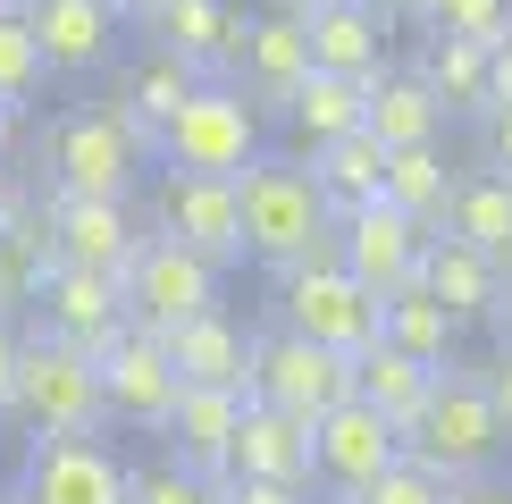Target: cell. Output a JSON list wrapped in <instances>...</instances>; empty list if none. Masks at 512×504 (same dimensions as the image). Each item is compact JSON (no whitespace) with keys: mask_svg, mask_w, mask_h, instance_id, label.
<instances>
[{"mask_svg":"<svg viewBox=\"0 0 512 504\" xmlns=\"http://www.w3.org/2000/svg\"><path fill=\"white\" fill-rule=\"evenodd\" d=\"M42 168H51V194L135 202L143 177L160 168V135L143 118H126L118 101H84V110H59L42 126Z\"/></svg>","mask_w":512,"mask_h":504,"instance_id":"cell-1","label":"cell"},{"mask_svg":"<svg viewBox=\"0 0 512 504\" xmlns=\"http://www.w3.org/2000/svg\"><path fill=\"white\" fill-rule=\"evenodd\" d=\"M236 210H244V261L261 269H294L311 252H328L336 236V210L319 194L311 160H286V152H252L236 168Z\"/></svg>","mask_w":512,"mask_h":504,"instance_id":"cell-2","label":"cell"},{"mask_svg":"<svg viewBox=\"0 0 512 504\" xmlns=\"http://www.w3.org/2000/svg\"><path fill=\"white\" fill-rule=\"evenodd\" d=\"M504 446H512V437H504L496 404H487V378L462 362V353H454V362H437L420 412L403 420V454H420L445 479H471V471H496Z\"/></svg>","mask_w":512,"mask_h":504,"instance_id":"cell-3","label":"cell"},{"mask_svg":"<svg viewBox=\"0 0 512 504\" xmlns=\"http://www.w3.org/2000/svg\"><path fill=\"white\" fill-rule=\"evenodd\" d=\"M26 437H59V429H101L110 404H101V362L68 336H26L17 345V387H9V412Z\"/></svg>","mask_w":512,"mask_h":504,"instance_id":"cell-4","label":"cell"},{"mask_svg":"<svg viewBox=\"0 0 512 504\" xmlns=\"http://www.w3.org/2000/svg\"><path fill=\"white\" fill-rule=\"evenodd\" d=\"M261 143V101L236 76H202L177 110L160 118V168H202V177H236Z\"/></svg>","mask_w":512,"mask_h":504,"instance_id":"cell-5","label":"cell"},{"mask_svg":"<svg viewBox=\"0 0 512 504\" xmlns=\"http://www.w3.org/2000/svg\"><path fill=\"white\" fill-rule=\"evenodd\" d=\"M277 328L311 336V345H336V353H361L378 336V294L336 252H311V261L277 269Z\"/></svg>","mask_w":512,"mask_h":504,"instance_id":"cell-6","label":"cell"},{"mask_svg":"<svg viewBox=\"0 0 512 504\" xmlns=\"http://www.w3.org/2000/svg\"><path fill=\"white\" fill-rule=\"evenodd\" d=\"M219 278L227 269L219 261H202L194 244H177V236H143L135 252H126V269H118V286H126V311H135V328H185L194 311H219Z\"/></svg>","mask_w":512,"mask_h":504,"instance_id":"cell-7","label":"cell"},{"mask_svg":"<svg viewBox=\"0 0 512 504\" xmlns=\"http://www.w3.org/2000/svg\"><path fill=\"white\" fill-rule=\"evenodd\" d=\"M244 387L261 395V404L294 412V420H319L328 404H345V395H353V353L311 345V336H294V328H269V336H252Z\"/></svg>","mask_w":512,"mask_h":504,"instance_id":"cell-8","label":"cell"},{"mask_svg":"<svg viewBox=\"0 0 512 504\" xmlns=\"http://www.w3.org/2000/svg\"><path fill=\"white\" fill-rule=\"evenodd\" d=\"M34 328L42 336H68V345H84L101 362V353L118 345L126 328H135V311H126V286H118V269H76V261H51L34 278Z\"/></svg>","mask_w":512,"mask_h":504,"instance_id":"cell-9","label":"cell"},{"mask_svg":"<svg viewBox=\"0 0 512 504\" xmlns=\"http://www.w3.org/2000/svg\"><path fill=\"white\" fill-rule=\"evenodd\" d=\"M17 504H126V462L101 446V429L26 437V462H17Z\"/></svg>","mask_w":512,"mask_h":504,"instance_id":"cell-10","label":"cell"},{"mask_svg":"<svg viewBox=\"0 0 512 504\" xmlns=\"http://www.w3.org/2000/svg\"><path fill=\"white\" fill-rule=\"evenodd\" d=\"M17 9H26V26L42 42V68L68 76V84L110 76L126 59V34H135L118 17V0H17Z\"/></svg>","mask_w":512,"mask_h":504,"instance_id":"cell-11","label":"cell"},{"mask_svg":"<svg viewBox=\"0 0 512 504\" xmlns=\"http://www.w3.org/2000/svg\"><path fill=\"white\" fill-rule=\"evenodd\" d=\"M152 219H160V236L194 244L202 261L244 269V210H236V177H202V168H160Z\"/></svg>","mask_w":512,"mask_h":504,"instance_id":"cell-12","label":"cell"},{"mask_svg":"<svg viewBox=\"0 0 512 504\" xmlns=\"http://www.w3.org/2000/svg\"><path fill=\"white\" fill-rule=\"evenodd\" d=\"M420 244H429V227H420L412 210H395L387 194L361 202V210H336V236H328V252L378 294V303H387L395 286L420 278Z\"/></svg>","mask_w":512,"mask_h":504,"instance_id":"cell-13","label":"cell"},{"mask_svg":"<svg viewBox=\"0 0 512 504\" xmlns=\"http://www.w3.org/2000/svg\"><path fill=\"white\" fill-rule=\"evenodd\" d=\"M395 454H403V429L387 412H370L361 395H345V404H328L311 420V488H328V496H353Z\"/></svg>","mask_w":512,"mask_h":504,"instance_id":"cell-14","label":"cell"},{"mask_svg":"<svg viewBox=\"0 0 512 504\" xmlns=\"http://www.w3.org/2000/svg\"><path fill=\"white\" fill-rule=\"evenodd\" d=\"M177 362H168V336L152 328H126L110 353H101V404H110V420H126V429H160L168 404H177Z\"/></svg>","mask_w":512,"mask_h":504,"instance_id":"cell-15","label":"cell"},{"mask_svg":"<svg viewBox=\"0 0 512 504\" xmlns=\"http://www.w3.org/2000/svg\"><path fill=\"white\" fill-rule=\"evenodd\" d=\"M42 236H51V252L76 261V269H126V252L143 244V227H135V202L51 194V202H42Z\"/></svg>","mask_w":512,"mask_h":504,"instance_id":"cell-16","label":"cell"},{"mask_svg":"<svg viewBox=\"0 0 512 504\" xmlns=\"http://www.w3.org/2000/svg\"><path fill=\"white\" fill-rule=\"evenodd\" d=\"M227 479H277V488H311V420L244 395L236 446H227Z\"/></svg>","mask_w":512,"mask_h":504,"instance_id":"cell-17","label":"cell"},{"mask_svg":"<svg viewBox=\"0 0 512 504\" xmlns=\"http://www.w3.org/2000/svg\"><path fill=\"white\" fill-rule=\"evenodd\" d=\"M303 68H311V42H303V9H269V17H244V42H236V76L261 110H286V93L303 84Z\"/></svg>","mask_w":512,"mask_h":504,"instance_id":"cell-18","label":"cell"},{"mask_svg":"<svg viewBox=\"0 0 512 504\" xmlns=\"http://www.w3.org/2000/svg\"><path fill=\"white\" fill-rule=\"evenodd\" d=\"M236 412H244V387H177L160 437L185 471L202 479H227V446H236Z\"/></svg>","mask_w":512,"mask_h":504,"instance_id":"cell-19","label":"cell"},{"mask_svg":"<svg viewBox=\"0 0 512 504\" xmlns=\"http://www.w3.org/2000/svg\"><path fill=\"white\" fill-rule=\"evenodd\" d=\"M420 286H429L437 303L462 320V336H471V328H487V311H496L504 269L487 261L479 244H462L454 227H429V244H420Z\"/></svg>","mask_w":512,"mask_h":504,"instance_id":"cell-20","label":"cell"},{"mask_svg":"<svg viewBox=\"0 0 512 504\" xmlns=\"http://www.w3.org/2000/svg\"><path fill=\"white\" fill-rule=\"evenodd\" d=\"M303 42H311V68H336L361 84L387 68V17L370 0H319V9H303Z\"/></svg>","mask_w":512,"mask_h":504,"instance_id":"cell-21","label":"cell"},{"mask_svg":"<svg viewBox=\"0 0 512 504\" xmlns=\"http://www.w3.org/2000/svg\"><path fill=\"white\" fill-rule=\"evenodd\" d=\"M143 34L168 42L177 59H194L202 76H227V68H236V42H244V17L227 9V0H168Z\"/></svg>","mask_w":512,"mask_h":504,"instance_id":"cell-22","label":"cell"},{"mask_svg":"<svg viewBox=\"0 0 512 504\" xmlns=\"http://www.w3.org/2000/svg\"><path fill=\"white\" fill-rule=\"evenodd\" d=\"M168 362H177L185 387H244L252 336L227 320V311H194L185 328H168ZM244 395H252V387H244Z\"/></svg>","mask_w":512,"mask_h":504,"instance_id":"cell-23","label":"cell"},{"mask_svg":"<svg viewBox=\"0 0 512 504\" xmlns=\"http://www.w3.org/2000/svg\"><path fill=\"white\" fill-rule=\"evenodd\" d=\"M361 126L395 152V143H437L445 110H437L429 84H420V68H378L370 84H361Z\"/></svg>","mask_w":512,"mask_h":504,"instance_id":"cell-24","label":"cell"},{"mask_svg":"<svg viewBox=\"0 0 512 504\" xmlns=\"http://www.w3.org/2000/svg\"><path fill=\"white\" fill-rule=\"evenodd\" d=\"M445 227H454L462 244H479L496 269H512V177H504V168H471V177H454V194H445Z\"/></svg>","mask_w":512,"mask_h":504,"instance_id":"cell-25","label":"cell"},{"mask_svg":"<svg viewBox=\"0 0 512 504\" xmlns=\"http://www.w3.org/2000/svg\"><path fill=\"white\" fill-rule=\"evenodd\" d=\"M194 84H202V68H194V59H177L168 42H143L135 59H118V93H110V101H118L126 118H143V126L160 135V118L177 110V101L194 93Z\"/></svg>","mask_w":512,"mask_h":504,"instance_id":"cell-26","label":"cell"},{"mask_svg":"<svg viewBox=\"0 0 512 504\" xmlns=\"http://www.w3.org/2000/svg\"><path fill=\"white\" fill-rule=\"evenodd\" d=\"M378 336H387V345H403L412 362H429V370L462 353V320H454V311H445L420 278H412V286H395L387 303H378Z\"/></svg>","mask_w":512,"mask_h":504,"instance_id":"cell-27","label":"cell"},{"mask_svg":"<svg viewBox=\"0 0 512 504\" xmlns=\"http://www.w3.org/2000/svg\"><path fill=\"white\" fill-rule=\"evenodd\" d=\"M420 84L437 93L445 118H487V42L471 34H429V51H420Z\"/></svg>","mask_w":512,"mask_h":504,"instance_id":"cell-28","label":"cell"},{"mask_svg":"<svg viewBox=\"0 0 512 504\" xmlns=\"http://www.w3.org/2000/svg\"><path fill=\"white\" fill-rule=\"evenodd\" d=\"M311 177H319V194H328V210H361V202H378V177H387V143L370 135V126H353V135H336V143H311Z\"/></svg>","mask_w":512,"mask_h":504,"instance_id":"cell-29","label":"cell"},{"mask_svg":"<svg viewBox=\"0 0 512 504\" xmlns=\"http://www.w3.org/2000/svg\"><path fill=\"white\" fill-rule=\"evenodd\" d=\"M303 135V152L311 143H336V135H353L361 126V76H336V68H303V84L286 93V110H277Z\"/></svg>","mask_w":512,"mask_h":504,"instance_id":"cell-30","label":"cell"},{"mask_svg":"<svg viewBox=\"0 0 512 504\" xmlns=\"http://www.w3.org/2000/svg\"><path fill=\"white\" fill-rule=\"evenodd\" d=\"M353 395H361L370 412H387L395 429H403V420L420 412V395H429V362H412L403 345H387V336H370V345L353 353Z\"/></svg>","mask_w":512,"mask_h":504,"instance_id":"cell-31","label":"cell"},{"mask_svg":"<svg viewBox=\"0 0 512 504\" xmlns=\"http://www.w3.org/2000/svg\"><path fill=\"white\" fill-rule=\"evenodd\" d=\"M378 194L395 210H412L420 227H445V194H454V168H445L437 143H395L387 152V177H378Z\"/></svg>","mask_w":512,"mask_h":504,"instance_id":"cell-32","label":"cell"},{"mask_svg":"<svg viewBox=\"0 0 512 504\" xmlns=\"http://www.w3.org/2000/svg\"><path fill=\"white\" fill-rule=\"evenodd\" d=\"M42 84H51V68H42V42H34V26H26V9L9 0V9H0V93L26 110Z\"/></svg>","mask_w":512,"mask_h":504,"instance_id":"cell-33","label":"cell"},{"mask_svg":"<svg viewBox=\"0 0 512 504\" xmlns=\"http://www.w3.org/2000/svg\"><path fill=\"white\" fill-rule=\"evenodd\" d=\"M445 488H454L445 471H429L420 454H395L387 471H370V479H361V488H353L345 504H445Z\"/></svg>","mask_w":512,"mask_h":504,"instance_id":"cell-34","label":"cell"},{"mask_svg":"<svg viewBox=\"0 0 512 504\" xmlns=\"http://www.w3.org/2000/svg\"><path fill=\"white\" fill-rule=\"evenodd\" d=\"M126 504H219V479H202L177 454H160L152 471H126Z\"/></svg>","mask_w":512,"mask_h":504,"instance_id":"cell-35","label":"cell"},{"mask_svg":"<svg viewBox=\"0 0 512 504\" xmlns=\"http://www.w3.org/2000/svg\"><path fill=\"white\" fill-rule=\"evenodd\" d=\"M420 26H429V34L496 42V34H512V0H420Z\"/></svg>","mask_w":512,"mask_h":504,"instance_id":"cell-36","label":"cell"},{"mask_svg":"<svg viewBox=\"0 0 512 504\" xmlns=\"http://www.w3.org/2000/svg\"><path fill=\"white\" fill-rule=\"evenodd\" d=\"M219 504H311V488H277V479H219Z\"/></svg>","mask_w":512,"mask_h":504,"instance_id":"cell-37","label":"cell"},{"mask_svg":"<svg viewBox=\"0 0 512 504\" xmlns=\"http://www.w3.org/2000/svg\"><path fill=\"white\" fill-rule=\"evenodd\" d=\"M445 504H512V479L504 471H471V479L445 488Z\"/></svg>","mask_w":512,"mask_h":504,"instance_id":"cell-38","label":"cell"},{"mask_svg":"<svg viewBox=\"0 0 512 504\" xmlns=\"http://www.w3.org/2000/svg\"><path fill=\"white\" fill-rule=\"evenodd\" d=\"M479 378H487V404H496V420H504V437H512V345H496V362H487Z\"/></svg>","mask_w":512,"mask_h":504,"instance_id":"cell-39","label":"cell"},{"mask_svg":"<svg viewBox=\"0 0 512 504\" xmlns=\"http://www.w3.org/2000/svg\"><path fill=\"white\" fill-rule=\"evenodd\" d=\"M479 126H487V168H504V177H512V101H496Z\"/></svg>","mask_w":512,"mask_h":504,"instance_id":"cell-40","label":"cell"},{"mask_svg":"<svg viewBox=\"0 0 512 504\" xmlns=\"http://www.w3.org/2000/svg\"><path fill=\"white\" fill-rule=\"evenodd\" d=\"M496 101H512V34L487 42V110H496Z\"/></svg>","mask_w":512,"mask_h":504,"instance_id":"cell-41","label":"cell"},{"mask_svg":"<svg viewBox=\"0 0 512 504\" xmlns=\"http://www.w3.org/2000/svg\"><path fill=\"white\" fill-rule=\"evenodd\" d=\"M17 345H26V336H17L9 311H0V412H9V387H17Z\"/></svg>","mask_w":512,"mask_h":504,"instance_id":"cell-42","label":"cell"},{"mask_svg":"<svg viewBox=\"0 0 512 504\" xmlns=\"http://www.w3.org/2000/svg\"><path fill=\"white\" fill-rule=\"evenodd\" d=\"M487 328H496V345H512V269H504V286H496V311H487Z\"/></svg>","mask_w":512,"mask_h":504,"instance_id":"cell-43","label":"cell"},{"mask_svg":"<svg viewBox=\"0 0 512 504\" xmlns=\"http://www.w3.org/2000/svg\"><path fill=\"white\" fill-rule=\"evenodd\" d=\"M17 210H26V185H17L9 160H0V219H17Z\"/></svg>","mask_w":512,"mask_h":504,"instance_id":"cell-44","label":"cell"},{"mask_svg":"<svg viewBox=\"0 0 512 504\" xmlns=\"http://www.w3.org/2000/svg\"><path fill=\"white\" fill-rule=\"evenodd\" d=\"M160 9H168V0H118V17H126V26H135V34H143V26H152V17H160Z\"/></svg>","mask_w":512,"mask_h":504,"instance_id":"cell-45","label":"cell"},{"mask_svg":"<svg viewBox=\"0 0 512 504\" xmlns=\"http://www.w3.org/2000/svg\"><path fill=\"white\" fill-rule=\"evenodd\" d=\"M9 152H17V101L0 93V160H9Z\"/></svg>","mask_w":512,"mask_h":504,"instance_id":"cell-46","label":"cell"},{"mask_svg":"<svg viewBox=\"0 0 512 504\" xmlns=\"http://www.w3.org/2000/svg\"><path fill=\"white\" fill-rule=\"evenodd\" d=\"M370 9H378V17L395 26V17H420V0H370Z\"/></svg>","mask_w":512,"mask_h":504,"instance_id":"cell-47","label":"cell"},{"mask_svg":"<svg viewBox=\"0 0 512 504\" xmlns=\"http://www.w3.org/2000/svg\"><path fill=\"white\" fill-rule=\"evenodd\" d=\"M294 9H319V0H294Z\"/></svg>","mask_w":512,"mask_h":504,"instance_id":"cell-48","label":"cell"},{"mask_svg":"<svg viewBox=\"0 0 512 504\" xmlns=\"http://www.w3.org/2000/svg\"><path fill=\"white\" fill-rule=\"evenodd\" d=\"M328 504H345V496H328Z\"/></svg>","mask_w":512,"mask_h":504,"instance_id":"cell-49","label":"cell"},{"mask_svg":"<svg viewBox=\"0 0 512 504\" xmlns=\"http://www.w3.org/2000/svg\"><path fill=\"white\" fill-rule=\"evenodd\" d=\"M0 504H17V496H0Z\"/></svg>","mask_w":512,"mask_h":504,"instance_id":"cell-50","label":"cell"},{"mask_svg":"<svg viewBox=\"0 0 512 504\" xmlns=\"http://www.w3.org/2000/svg\"><path fill=\"white\" fill-rule=\"evenodd\" d=\"M0 9H9V0H0Z\"/></svg>","mask_w":512,"mask_h":504,"instance_id":"cell-51","label":"cell"}]
</instances>
